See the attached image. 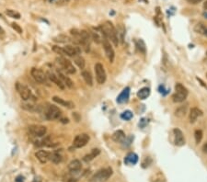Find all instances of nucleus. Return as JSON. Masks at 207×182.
<instances>
[{
  "instance_id": "nucleus-25",
  "label": "nucleus",
  "mask_w": 207,
  "mask_h": 182,
  "mask_svg": "<svg viewBox=\"0 0 207 182\" xmlns=\"http://www.w3.org/2000/svg\"><path fill=\"white\" fill-rule=\"evenodd\" d=\"M59 77H60V79L63 81V83L65 84V86H66L67 87H69V88H72L73 87V81L69 78V77H67L65 75H64L63 73H61V72H58V75H57Z\"/></svg>"
},
{
  "instance_id": "nucleus-30",
  "label": "nucleus",
  "mask_w": 207,
  "mask_h": 182,
  "mask_svg": "<svg viewBox=\"0 0 207 182\" xmlns=\"http://www.w3.org/2000/svg\"><path fill=\"white\" fill-rule=\"evenodd\" d=\"M6 14L8 16H9L10 18H14V19H17V20L20 19V14L19 12L15 11V10H12V9H7Z\"/></svg>"
},
{
  "instance_id": "nucleus-29",
  "label": "nucleus",
  "mask_w": 207,
  "mask_h": 182,
  "mask_svg": "<svg viewBox=\"0 0 207 182\" xmlns=\"http://www.w3.org/2000/svg\"><path fill=\"white\" fill-rule=\"evenodd\" d=\"M135 44H136L137 49H138L141 53L146 54V43H144L143 40H137V41L135 42Z\"/></svg>"
},
{
  "instance_id": "nucleus-1",
  "label": "nucleus",
  "mask_w": 207,
  "mask_h": 182,
  "mask_svg": "<svg viewBox=\"0 0 207 182\" xmlns=\"http://www.w3.org/2000/svg\"><path fill=\"white\" fill-rule=\"evenodd\" d=\"M100 29H101V32H102L103 36L106 37L108 40H111V42H113V43L115 46H118V44H119L118 34H117L115 28L113 27V25L111 22L107 21L105 24L101 25Z\"/></svg>"
},
{
  "instance_id": "nucleus-19",
  "label": "nucleus",
  "mask_w": 207,
  "mask_h": 182,
  "mask_svg": "<svg viewBox=\"0 0 207 182\" xmlns=\"http://www.w3.org/2000/svg\"><path fill=\"white\" fill-rule=\"evenodd\" d=\"M129 96H130V88L129 87H125L122 93L118 96L117 98V102L118 103H124L127 102L129 99Z\"/></svg>"
},
{
  "instance_id": "nucleus-3",
  "label": "nucleus",
  "mask_w": 207,
  "mask_h": 182,
  "mask_svg": "<svg viewBox=\"0 0 207 182\" xmlns=\"http://www.w3.org/2000/svg\"><path fill=\"white\" fill-rule=\"evenodd\" d=\"M175 93L172 96L173 101L179 103V102H183L187 96H188V89L180 83H177L175 86Z\"/></svg>"
},
{
  "instance_id": "nucleus-28",
  "label": "nucleus",
  "mask_w": 207,
  "mask_h": 182,
  "mask_svg": "<svg viewBox=\"0 0 207 182\" xmlns=\"http://www.w3.org/2000/svg\"><path fill=\"white\" fill-rule=\"evenodd\" d=\"M50 160L54 164H59L62 161V155L58 152H54L50 154Z\"/></svg>"
},
{
  "instance_id": "nucleus-41",
  "label": "nucleus",
  "mask_w": 207,
  "mask_h": 182,
  "mask_svg": "<svg viewBox=\"0 0 207 182\" xmlns=\"http://www.w3.org/2000/svg\"><path fill=\"white\" fill-rule=\"evenodd\" d=\"M155 182H165V180L162 179V178H157V179L155 180Z\"/></svg>"
},
{
  "instance_id": "nucleus-22",
  "label": "nucleus",
  "mask_w": 207,
  "mask_h": 182,
  "mask_svg": "<svg viewBox=\"0 0 207 182\" xmlns=\"http://www.w3.org/2000/svg\"><path fill=\"white\" fill-rule=\"evenodd\" d=\"M100 154V150L98 149V148H95V149H92L91 152L87 154H86L84 157H83V160L85 162H90L91 160H93L95 157H97L98 154Z\"/></svg>"
},
{
  "instance_id": "nucleus-40",
  "label": "nucleus",
  "mask_w": 207,
  "mask_h": 182,
  "mask_svg": "<svg viewBox=\"0 0 207 182\" xmlns=\"http://www.w3.org/2000/svg\"><path fill=\"white\" fill-rule=\"evenodd\" d=\"M202 152L204 154H207V143H205L202 146Z\"/></svg>"
},
{
  "instance_id": "nucleus-33",
  "label": "nucleus",
  "mask_w": 207,
  "mask_h": 182,
  "mask_svg": "<svg viewBox=\"0 0 207 182\" xmlns=\"http://www.w3.org/2000/svg\"><path fill=\"white\" fill-rule=\"evenodd\" d=\"M194 138H195V142L196 143H200L201 139H202V132L201 130H196L194 132Z\"/></svg>"
},
{
  "instance_id": "nucleus-11",
  "label": "nucleus",
  "mask_w": 207,
  "mask_h": 182,
  "mask_svg": "<svg viewBox=\"0 0 207 182\" xmlns=\"http://www.w3.org/2000/svg\"><path fill=\"white\" fill-rule=\"evenodd\" d=\"M31 76L32 77L35 79V81H37L38 83H46V76L45 74L40 70V69H37V68H32L31 69Z\"/></svg>"
},
{
  "instance_id": "nucleus-35",
  "label": "nucleus",
  "mask_w": 207,
  "mask_h": 182,
  "mask_svg": "<svg viewBox=\"0 0 207 182\" xmlns=\"http://www.w3.org/2000/svg\"><path fill=\"white\" fill-rule=\"evenodd\" d=\"M54 42H58V43H66V42H69L70 39L67 36H65V35H60V36L54 38Z\"/></svg>"
},
{
  "instance_id": "nucleus-45",
  "label": "nucleus",
  "mask_w": 207,
  "mask_h": 182,
  "mask_svg": "<svg viewBox=\"0 0 207 182\" xmlns=\"http://www.w3.org/2000/svg\"><path fill=\"white\" fill-rule=\"evenodd\" d=\"M68 1H69V0H61V2H64V3H66Z\"/></svg>"
},
{
  "instance_id": "nucleus-31",
  "label": "nucleus",
  "mask_w": 207,
  "mask_h": 182,
  "mask_svg": "<svg viewBox=\"0 0 207 182\" xmlns=\"http://www.w3.org/2000/svg\"><path fill=\"white\" fill-rule=\"evenodd\" d=\"M206 29V26L202 23H198L195 27H194V31L197 32V33H200V34H202L204 33V31Z\"/></svg>"
},
{
  "instance_id": "nucleus-5",
  "label": "nucleus",
  "mask_w": 207,
  "mask_h": 182,
  "mask_svg": "<svg viewBox=\"0 0 207 182\" xmlns=\"http://www.w3.org/2000/svg\"><path fill=\"white\" fill-rule=\"evenodd\" d=\"M56 61H57V63L60 65V66H61L67 74L73 75V74L76 73V68L74 67V65H72V63H71L68 59H66V58H65V57H63V56H60V57L56 58Z\"/></svg>"
},
{
  "instance_id": "nucleus-44",
  "label": "nucleus",
  "mask_w": 207,
  "mask_h": 182,
  "mask_svg": "<svg viewBox=\"0 0 207 182\" xmlns=\"http://www.w3.org/2000/svg\"><path fill=\"white\" fill-rule=\"evenodd\" d=\"M203 35L207 37V26H206V29H205V31H204V33H203Z\"/></svg>"
},
{
  "instance_id": "nucleus-21",
  "label": "nucleus",
  "mask_w": 207,
  "mask_h": 182,
  "mask_svg": "<svg viewBox=\"0 0 207 182\" xmlns=\"http://www.w3.org/2000/svg\"><path fill=\"white\" fill-rule=\"evenodd\" d=\"M187 111H188V105H181L175 110L174 115L178 118H182L187 114Z\"/></svg>"
},
{
  "instance_id": "nucleus-42",
  "label": "nucleus",
  "mask_w": 207,
  "mask_h": 182,
  "mask_svg": "<svg viewBox=\"0 0 207 182\" xmlns=\"http://www.w3.org/2000/svg\"><path fill=\"white\" fill-rule=\"evenodd\" d=\"M68 121H69V120H68V119H62V122H64V123H65V122L67 123Z\"/></svg>"
},
{
  "instance_id": "nucleus-48",
  "label": "nucleus",
  "mask_w": 207,
  "mask_h": 182,
  "mask_svg": "<svg viewBox=\"0 0 207 182\" xmlns=\"http://www.w3.org/2000/svg\"><path fill=\"white\" fill-rule=\"evenodd\" d=\"M206 54H207V53H206Z\"/></svg>"
},
{
  "instance_id": "nucleus-36",
  "label": "nucleus",
  "mask_w": 207,
  "mask_h": 182,
  "mask_svg": "<svg viewBox=\"0 0 207 182\" xmlns=\"http://www.w3.org/2000/svg\"><path fill=\"white\" fill-rule=\"evenodd\" d=\"M53 51H54V53H56L57 54H60L61 56L65 55L63 47H59V46H57V45H54V46H53Z\"/></svg>"
},
{
  "instance_id": "nucleus-17",
  "label": "nucleus",
  "mask_w": 207,
  "mask_h": 182,
  "mask_svg": "<svg viewBox=\"0 0 207 182\" xmlns=\"http://www.w3.org/2000/svg\"><path fill=\"white\" fill-rule=\"evenodd\" d=\"M202 115V111L198 109V108H192L190 111V116H189V120L190 123H193L196 121V120L201 117Z\"/></svg>"
},
{
  "instance_id": "nucleus-34",
  "label": "nucleus",
  "mask_w": 207,
  "mask_h": 182,
  "mask_svg": "<svg viewBox=\"0 0 207 182\" xmlns=\"http://www.w3.org/2000/svg\"><path fill=\"white\" fill-rule=\"evenodd\" d=\"M121 118L124 121H129L133 118V113L130 110H125L124 112L121 114Z\"/></svg>"
},
{
  "instance_id": "nucleus-20",
  "label": "nucleus",
  "mask_w": 207,
  "mask_h": 182,
  "mask_svg": "<svg viewBox=\"0 0 207 182\" xmlns=\"http://www.w3.org/2000/svg\"><path fill=\"white\" fill-rule=\"evenodd\" d=\"M53 100H54L55 103L59 104L60 106L66 107V108H68V109H72V108L74 107V104H73L72 102L66 101V100H65V99H63V98H59V97H56V96L53 98Z\"/></svg>"
},
{
  "instance_id": "nucleus-12",
  "label": "nucleus",
  "mask_w": 207,
  "mask_h": 182,
  "mask_svg": "<svg viewBox=\"0 0 207 182\" xmlns=\"http://www.w3.org/2000/svg\"><path fill=\"white\" fill-rule=\"evenodd\" d=\"M173 133H174V143L177 146H182L185 144V138L183 135V132L178 129L175 128L173 130Z\"/></svg>"
},
{
  "instance_id": "nucleus-23",
  "label": "nucleus",
  "mask_w": 207,
  "mask_h": 182,
  "mask_svg": "<svg viewBox=\"0 0 207 182\" xmlns=\"http://www.w3.org/2000/svg\"><path fill=\"white\" fill-rule=\"evenodd\" d=\"M138 162V156L135 153H130L124 159V163L127 165H135Z\"/></svg>"
},
{
  "instance_id": "nucleus-32",
  "label": "nucleus",
  "mask_w": 207,
  "mask_h": 182,
  "mask_svg": "<svg viewBox=\"0 0 207 182\" xmlns=\"http://www.w3.org/2000/svg\"><path fill=\"white\" fill-rule=\"evenodd\" d=\"M75 64H76L80 69L84 70V68H85V60H84L83 57L79 56V57L76 58V59H75Z\"/></svg>"
},
{
  "instance_id": "nucleus-6",
  "label": "nucleus",
  "mask_w": 207,
  "mask_h": 182,
  "mask_svg": "<svg viewBox=\"0 0 207 182\" xmlns=\"http://www.w3.org/2000/svg\"><path fill=\"white\" fill-rule=\"evenodd\" d=\"M102 44H103V48H104V51H105V54L109 59V61L111 63H113L114 61V57H115V53H114V50L110 43V41L103 36V39H102Z\"/></svg>"
},
{
  "instance_id": "nucleus-16",
  "label": "nucleus",
  "mask_w": 207,
  "mask_h": 182,
  "mask_svg": "<svg viewBox=\"0 0 207 182\" xmlns=\"http://www.w3.org/2000/svg\"><path fill=\"white\" fill-rule=\"evenodd\" d=\"M50 154H51V153H49V152H47V151L40 150V151H38V152L35 154V156L37 157V159H38L41 163L44 164V163H46L48 160H50Z\"/></svg>"
},
{
  "instance_id": "nucleus-43",
  "label": "nucleus",
  "mask_w": 207,
  "mask_h": 182,
  "mask_svg": "<svg viewBox=\"0 0 207 182\" xmlns=\"http://www.w3.org/2000/svg\"><path fill=\"white\" fill-rule=\"evenodd\" d=\"M203 8H204V9L207 10V1H205V3L203 4Z\"/></svg>"
},
{
  "instance_id": "nucleus-24",
  "label": "nucleus",
  "mask_w": 207,
  "mask_h": 182,
  "mask_svg": "<svg viewBox=\"0 0 207 182\" xmlns=\"http://www.w3.org/2000/svg\"><path fill=\"white\" fill-rule=\"evenodd\" d=\"M125 134L123 131L118 130L113 134V140L116 143H123L125 140Z\"/></svg>"
},
{
  "instance_id": "nucleus-13",
  "label": "nucleus",
  "mask_w": 207,
  "mask_h": 182,
  "mask_svg": "<svg viewBox=\"0 0 207 182\" xmlns=\"http://www.w3.org/2000/svg\"><path fill=\"white\" fill-rule=\"evenodd\" d=\"M63 49L65 51V55H68V56H71V57L78 55L81 52L79 47L73 46V45H65V47H63Z\"/></svg>"
},
{
  "instance_id": "nucleus-9",
  "label": "nucleus",
  "mask_w": 207,
  "mask_h": 182,
  "mask_svg": "<svg viewBox=\"0 0 207 182\" xmlns=\"http://www.w3.org/2000/svg\"><path fill=\"white\" fill-rule=\"evenodd\" d=\"M89 141V136L87 133H81L76 136L73 142V146L75 148H81L84 147Z\"/></svg>"
},
{
  "instance_id": "nucleus-10",
  "label": "nucleus",
  "mask_w": 207,
  "mask_h": 182,
  "mask_svg": "<svg viewBox=\"0 0 207 182\" xmlns=\"http://www.w3.org/2000/svg\"><path fill=\"white\" fill-rule=\"evenodd\" d=\"M29 132L34 137H43L46 134L47 129L42 125H31L29 127Z\"/></svg>"
},
{
  "instance_id": "nucleus-2",
  "label": "nucleus",
  "mask_w": 207,
  "mask_h": 182,
  "mask_svg": "<svg viewBox=\"0 0 207 182\" xmlns=\"http://www.w3.org/2000/svg\"><path fill=\"white\" fill-rule=\"evenodd\" d=\"M113 175V169L111 167L102 168L96 172L90 178V182H105Z\"/></svg>"
},
{
  "instance_id": "nucleus-39",
  "label": "nucleus",
  "mask_w": 207,
  "mask_h": 182,
  "mask_svg": "<svg viewBox=\"0 0 207 182\" xmlns=\"http://www.w3.org/2000/svg\"><path fill=\"white\" fill-rule=\"evenodd\" d=\"M186 1L190 4H192V5H196L198 3H200L201 1H202V0H186Z\"/></svg>"
},
{
  "instance_id": "nucleus-46",
  "label": "nucleus",
  "mask_w": 207,
  "mask_h": 182,
  "mask_svg": "<svg viewBox=\"0 0 207 182\" xmlns=\"http://www.w3.org/2000/svg\"><path fill=\"white\" fill-rule=\"evenodd\" d=\"M3 32H4V31L2 30V28H1V27H0V33H3Z\"/></svg>"
},
{
  "instance_id": "nucleus-47",
  "label": "nucleus",
  "mask_w": 207,
  "mask_h": 182,
  "mask_svg": "<svg viewBox=\"0 0 207 182\" xmlns=\"http://www.w3.org/2000/svg\"><path fill=\"white\" fill-rule=\"evenodd\" d=\"M206 76H207V75H206Z\"/></svg>"
},
{
  "instance_id": "nucleus-38",
  "label": "nucleus",
  "mask_w": 207,
  "mask_h": 182,
  "mask_svg": "<svg viewBox=\"0 0 207 182\" xmlns=\"http://www.w3.org/2000/svg\"><path fill=\"white\" fill-rule=\"evenodd\" d=\"M11 26H12V28L18 32V33H20V34H21L22 33V29L20 28V26L18 24V23H15V22H13L12 24H11Z\"/></svg>"
},
{
  "instance_id": "nucleus-4",
  "label": "nucleus",
  "mask_w": 207,
  "mask_h": 182,
  "mask_svg": "<svg viewBox=\"0 0 207 182\" xmlns=\"http://www.w3.org/2000/svg\"><path fill=\"white\" fill-rule=\"evenodd\" d=\"M61 115H62L61 110H59V108L54 105H50L45 110V117L49 121L58 120L61 117Z\"/></svg>"
},
{
  "instance_id": "nucleus-7",
  "label": "nucleus",
  "mask_w": 207,
  "mask_h": 182,
  "mask_svg": "<svg viewBox=\"0 0 207 182\" xmlns=\"http://www.w3.org/2000/svg\"><path fill=\"white\" fill-rule=\"evenodd\" d=\"M95 74H96V79L97 82L100 85L104 84L106 81V72L101 64H96L95 65Z\"/></svg>"
},
{
  "instance_id": "nucleus-26",
  "label": "nucleus",
  "mask_w": 207,
  "mask_h": 182,
  "mask_svg": "<svg viewBox=\"0 0 207 182\" xmlns=\"http://www.w3.org/2000/svg\"><path fill=\"white\" fill-rule=\"evenodd\" d=\"M81 75H82L85 82L87 83V85H88V86L91 87L93 85V79H92V76H91L90 72L87 71V70H83L82 73H81Z\"/></svg>"
},
{
  "instance_id": "nucleus-27",
  "label": "nucleus",
  "mask_w": 207,
  "mask_h": 182,
  "mask_svg": "<svg viewBox=\"0 0 207 182\" xmlns=\"http://www.w3.org/2000/svg\"><path fill=\"white\" fill-rule=\"evenodd\" d=\"M150 95V89L148 87H143L137 92V97L140 99H146Z\"/></svg>"
},
{
  "instance_id": "nucleus-14",
  "label": "nucleus",
  "mask_w": 207,
  "mask_h": 182,
  "mask_svg": "<svg viewBox=\"0 0 207 182\" xmlns=\"http://www.w3.org/2000/svg\"><path fill=\"white\" fill-rule=\"evenodd\" d=\"M48 78H49L53 83H54L57 87H59L61 89H65V84L63 83V81L60 79V77H59L57 75L49 72V73H48Z\"/></svg>"
},
{
  "instance_id": "nucleus-37",
  "label": "nucleus",
  "mask_w": 207,
  "mask_h": 182,
  "mask_svg": "<svg viewBox=\"0 0 207 182\" xmlns=\"http://www.w3.org/2000/svg\"><path fill=\"white\" fill-rule=\"evenodd\" d=\"M91 38L93 39V41L96 43H100L102 42V39L99 37V35L97 33V32H92L91 33Z\"/></svg>"
},
{
  "instance_id": "nucleus-18",
  "label": "nucleus",
  "mask_w": 207,
  "mask_h": 182,
  "mask_svg": "<svg viewBox=\"0 0 207 182\" xmlns=\"http://www.w3.org/2000/svg\"><path fill=\"white\" fill-rule=\"evenodd\" d=\"M82 168V165H81V162L77 159H75L73 161H71L68 165V169L70 172L72 173H78Z\"/></svg>"
},
{
  "instance_id": "nucleus-15",
  "label": "nucleus",
  "mask_w": 207,
  "mask_h": 182,
  "mask_svg": "<svg viewBox=\"0 0 207 182\" xmlns=\"http://www.w3.org/2000/svg\"><path fill=\"white\" fill-rule=\"evenodd\" d=\"M21 108L27 111H31V112H39L41 111V106H38L34 103L31 102H25L21 104Z\"/></svg>"
},
{
  "instance_id": "nucleus-8",
  "label": "nucleus",
  "mask_w": 207,
  "mask_h": 182,
  "mask_svg": "<svg viewBox=\"0 0 207 182\" xmlns=\"http://www.w3.org/2000/svg\"><path fill=\"white\" fill-rule=\"evenodd\" d=\"M16 89H17L18 93L20 94V98H21L23 100L27 101V100H29V99L31 98V93L30 89H29L25 85H23V84L18 82V83H16Z\"/></svg>"
}]
</instances>
